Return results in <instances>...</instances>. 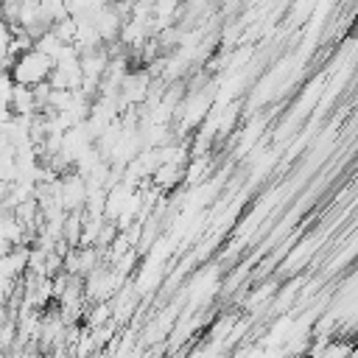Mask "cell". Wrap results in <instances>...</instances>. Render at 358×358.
<instances>
[{
	"label": "cell",
	"instance_id": "1",
	"mask_svg": "<svg viewBox=\"0 0 358 358\" xmlns=\"http://www.w3.org/2000/svg\"><path fill=\"white\" fill-rule=\"evenodd\" d=\"M56 62L42 53L39 48H31L25 53H20L11 67H8V78L14 84H22V87H39V84H48L50 81V73H53Z\"/></svg>",
	"mask_w": 358,
	"mask_h": 358
}]
</instances>
